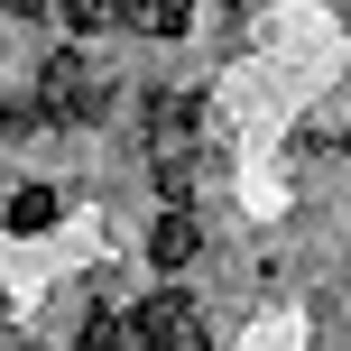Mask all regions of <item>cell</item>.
Here are the masks:
<instances>
[{"label":"cell","instance_id":"6da1fadb","mask_svg":"<svg viewBox=\"0 0 351 351\" xmlns=\"http://www.w3.org/2000/svg\"><path fill=\"white\" fill-rule=\"evenodd\" d=\"M102 93H111V74L93 65L84 47H65V56H47V65H37V102H47V121H93V111H102Z\"/></svg>","mask_w":351,"mask_h":351},{"label":"cell","instance_id":"7a4b0ae2","mask_svg":"<svg viewBox=\"0 0 351 351\" xmlns=\"http://www.w3.org/2000/svg\"><path fill=\"white\" fill-rule=\"evenodd\" d=\"M194 250H204V222H194V213H185V204H176V213H167V222H158V231H148V268H158V278H176V268H185V259H194Z\"/></svg>","mask_w":351,"mask_h":351},{"label":"cell","instance_id":"3957f363","mask_svg":"<svg viewBox=\"0 0 351 351\" xmlns=\"http://www.w3.org/2000/svg\"><path fill=\"white\" fill-rule=\"evenodd\" d=\"M121 19H130L139 37H176V28L194 19V0H121Z\"/></svg>","mask_w":351,"mask_h":351},{"label":"cell","instance_id":"277c9868","mask_svg":"<svg viewBox=\"0 0 351 351\" xmlns=\"http://www.w3.org/2000/svg\"><path fill=\"white\" fill-rule=\"evenodd\" d=\"M56 213H65V194H56V185H19V194H10V231H47Z\"/></svg>","mask_w":351,"mask_h":351},{"label":"cell","instance_id":"5b68a950","mask_svg":"<svg viewBox=\"0 0 351 351\" xmlns=\"http://www.w3.org/2000/svg\"><path fill=\"white\" fill-rule=\"evenodd\" d=\"M56 19H65L74 37H102V28H121V0H47Z\"/></svg>","mask_w":351,"mask_h":351},{"label":"cell","instance_id":"8992f818","mask_svg":"<svg viewBox=\"0 0 351 351\" xmlns=\"http://www.w3.org/2000/svg\"><path fill=\"white\" fill-rule=\"evenodd\" d=\"M231 10H241V0H231Z\"/></svg>","mask_w":351,"mask_h":351}]
</instances>
